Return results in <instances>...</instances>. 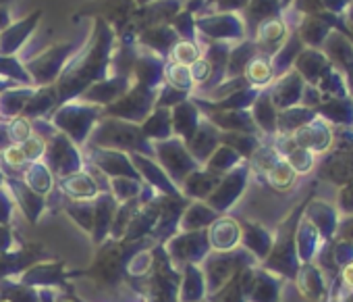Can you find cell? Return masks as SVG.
Here are the masks:
<instances>
[{
  "instance_id": "1",
  "label": "cell",
  "mask_w": 353,
  "mask_h": 302,
  "mask_svg": "<svg viewBox=\"0 0 353 302\" xmlns=\"http://www.w3.org/2000/svg\"><path fill=\"white\" fill-rule=\"evenodd\" d=\"M110 57L112 32L102 19H98L90 46H83L69 59V65L63 69L61 77L54 84L59 92V104L77 100L92 84L106 79L110 69Z\"/></svg>"
},
{
  "instance_id": "2",
  "label": "cell",
  "mask_w": 353,
  "mask_h": 302,
  "mask_svg": "<svg viewBox=\"0 0 353 302\" xmlns=\"http://www.w3.org/2000/svg\"><path fill=\"white\" fill-rule=\"evenodd\" d=\"M156 242L152 238H143L137 242H123L106 238L102 244L96 246V254L92 258V265L81 271H69L71 281L77 277H85L94 281L100 290L117 294L127 287V261L141 248H152ZM131 292V290H129Z\"/></svg>"
},
{
  "instance_id": "3",
  "label": "cell",
  "mask_w": 353,
  "mask_h": 302,
  "mask_svg": "<svg viewBox=\"0 0 353 302\" xmlns=\"http://www.w3.org/2000/svg\"><path fill=\"white\" fill-rule=\"evenodd\" d=\"M85 146L108 148V150H119V153H125V155H143V157L154 159L152 142L141 133V127L129 121L112 119V117H102L98 121Z\"/></svg>"
},
{
  "instance_id": "4",
  "label": "cell",
  "mask_w": 353,
  "mask_h": 302,
  "mask_svg": "<svg viewBox=\"0 0 353 302\" xmlns=\"http://www.w3.org/2000/svg\"><path fill=\"white\" fill-rule=\"evenodd\" d=\"M181 269L166 254L162 244L152 248V269L139 281L135 294L141 302H179Z\"/></svg>"
},
{
  "instance_id": "5",
  "label": "cell",
  "mask_w": 353,
  "mask_h": 302,
  "mask_svg": "<svg viewBox=\"0 0 353 302\" xmlns=\"http://www.w3.org/2000/svg\"><path fill=\"white\" fill-rule=\"evenodd\" d=\"M104 117L102 113V106H96V104H88L83 100H71V102H65L61 104L50 121L52 125L65 133L75 146H83L90 138V133L94 131V127L98 125V121Z\"/></svg>"
},
{
  "instance_id": "6",
  "label": "cell",
  "mask_w": 353,
  "mask_h": 302,
  "mask_svg": "<svg viewBox=\"0 0 353 302\" xmlns=\"http://www.w3.org/2000/svg\"><path fill=\"white\" fill-rule=\"evenodd\" d=\"M254 265V256L245 248H235L229 252H210L202 267V273L206 277V290L208 294L219 292L223 285H227L233 277H237L243 269H250Z\"/></svg>"
},
{
  "instance_id": "7",
  "label": "cell",
  "mask_w": 353,
  "mask_h": 302,
  "mask_svg": "<svg viewBox=\"0 0 353 302\" xmlns=\"http://www.w3.org/2000/svg\"><path fill=\"white\" fill-rule=\"evenodd\" d=\"M154 159L156 163L164 169V173L170 178V182L181 188V184L185 182V178L190 173H194L196 169H200L202 165L190 155L188 144L179 138H168L162 142H154Z\"/></svg>"
},
{
  "instance_id": "8",
  "label": "cell",
  "mask_w": 353,
  "mask_h": 302,
  "mask_svg": "<svg viewBox=\"0 0 353 302\" xmlns=\"http://www.w3.org/2000/svg\"><path fill=\"white\" fill-rule=\"evenodd\" d=\"M156 92L158 90H152L143 84L133 82V86L117 102L102 108V113H104V117H112V119H121V121L141 125L156 106Z\"/></svg>"
},
{
  "instance_id": "9",
  "label": "cell",
  "mask_w": 353,
  "mask_h": 302,
  "mask_svg": "<svg viewBox=\"0 0 353 302\" xmlns=\"http://www.w3.org/2000/svg\"><path fill=\"white\" fill-rule=\"evenodd\" d=\"M42 163L50 169L54 180L73 176L85 167L83 155L79 153V146H75L65 133H57L46 142V153Z\"/></svg>"
},
{
  "instance_id": "10",
  "label": "cell",
  "mask_w": 353,
  "mask_h": 302,
  "mask_svg": "<svg viewBox=\"0 0 353 302\" xmlns=\"http://www.w3.org/2000/svg\"><path fill=\"white\" fill-rule=\"evenodd\" d=\"M166 254L176 267L183 265H202L204 258L212 252L208 242V232H176L168 242L162 244Z\"/></svg>"
},
{
  "instance_id": "11",
  "label": "cell",
  "mask_w": 353,
  "mask_h": 302,
  "mask_svg": "<svg viewBox=\"0 0 353 302\" xmlns=\"http://www.w3.org/2000/svg\"><path fill=\"white\" fill-rule=\"evenodd\" d=\"M15 281L23 283V285H30V287H36V290L50 287V290H57V292H63V294L75 292V285H73V281L69 277V271H67V263L61 261V258L32 265Z\"/></svg>"
},
{
  "instance_id": "12",
  "label": "cell",
  "mask_w": 353,
  "mask_h": 302,
  "mask_svg": "<svg viewBox=\"0 0 353 302\" xmlns=\"http://www.w3.org/2000/svg\"><path fill=\"white\" fill-rule=\"evenodd\" d=\"M77 44H61L54 46L46 53H42L40 57L32 59L26 69L34 82V86H50L57 84V79L61 77L63 69L67 67V61L75 55Z\"/></svg>"
},
{
  "instance_id": "13",
  "label": "cell",
  "mask_w": 353,
  "mask_h": 302,
  "mask_svg": "<svg viewBox=\"0 0 353 302\" xmlns=\"http://www.w3.org/2000/svg\"><path fill=\"white\" fill-rule=\"evenodd\" d=\"M54 261V254L42 242H30L21 248L0 252V279H17L32 265Z\"/></svg>"
},
{
  "instance_id": "14",
  "label": "cell",
  "mask_w": 353,
  "mask_h": 302,
  "mask_svg": "<svg viewBox=\"0 0 353 302\" xmlns=\"http://www.w3.org/2000/svg\"><path fill=\"white\" fill-rule=\"evenodd\" d=\"M192 200H188L185 196H164L158 194V205H160V213H158V221L156 227L152 229L150 238L156 244H164L168 242L176 232H179V221L183 211L188 209Z\"/></svg>"
},
{
  "instance_id": "15",
  "label": "cell",
  "mask_w": 353,
  "mask_h": 302,
  "mask_svg": "<svg viewBox=\"0 0 353 302\" xmlns=\"http://www.w3.org/2000/svg\"><path fill=\"white\" fill-rule=\"evenodd\" d=\"M85 148H88V165L96 167L108 180H112V178H129V180H139L141 182V178L135 171L129 155L119 153V150H108V148H94V146H85Z\"/></svg>"
},
{
  "instance_id": "16",
  "label": "cell",
  "mask_w": 353,
  "mask_h": 302,
  "mask_svg": "<svg viewBox=\"0 0 353 302\" xmlns=\"http://www.w3.org/2000/svg\"><path fill=\"white\" fill-rule=\"evenodd\" d=\"M245 182H248V169L245 167L233 169V171H229V173H225L221 178V184L216 186V190L204 202L221 215V213L229 211L237 202V198L245 190Z\"/></svg>"
},
{
  "instance_id": "17",
  "label": "cell",
  "mask_w": 353,
  "mask_h": 302,
  "mask_svg": "<svg viewBox=\"0 0 353 302\" xmlns=\"http://www.w3.org/2000/svg\"><path fill=\"white\" fill-rule=\"evenodd\" d=\"M5 188H7V192L11 194L15 207H17V209L23 213V217L28 219V223L36 225V223L42 219L44 211L48 209L46 198L40 196V194H36L34 190H30L19 178H5Z\"/></svg>"
},
{
  "instance_id": "18",
  "label": "cell",
  "mask_w": 353,
  "mask_h": 302,
  "mask_svg": "<svg viewBox=\"0 0 353 302\" xmlns=\"http://www.w3.org/2000/svg\"><path fill=\"white\" fill-rule=\"evenodd\" d=\"M131 86H133L131 75H112V77H106L102 82L92 84L79 98L88 104H96V106L106 108L108 104L117 102Z\"/></svg>"
},
{
  "instance_id": "19",
  "label": "cell",
  "mask_w": 353,
  "mask_h": 302,
  "mask_svg": "<svg viewBox=\"0 0 353 302\" xmlns=\"http://www.w3.org/2000/svg\"><path fill=\"white\" fill-rule=\"evenodd\" d=\"M135 171L139 173L141 182L152 186L158 194H164V196H183L181 190L176 188L170 178L164 173V169L150 157H143V155H129Z\"/></svg>"
},
{
  "instance_id": "20",
  "label": "cell",
  "mask_w": 353,
  "mask_h": 302,
  "mask_svg": "<svg viewBox=\"0 0 353 302\" xmlns=\"http://www.w3.org/2000/svg\"><path fill=\"white\" fill-rule=\"evenodd\" d=\"M206 232L210 250L214 252H229L241 244V225L233 217H219Z\"/></svg>"
},
{
  "instance_id": "21",
  "label": "cell",
  "mask_w": 353,
  "mask_h": 302,
  "mask_svg": "<svg viewBox=\"0 0 353 302\" xmlns=\"http://www.w3.org/2000/svg\"><path fill=\"white\" fill-rule=\"evenodd\" d=\"M219 144H221L219 129L208 119H202L196 133H194V138L188 142V150L200 165H206V161L214 155V150L219 148Z\"/></svg>"
},
{
  "instance_id": "22",
  "label": "cell",
  "mask_w": 353,
  "mask_h": 302,
  "mask_svg": "<svg viewBox=\"0 0 353 302\" xmlns=\"http://www.w3.org/2000/svg\"><path fill=\"white\" fill-rule=\"evenodd\" d=\"M170 121H172V135L183 140L185 144L194 138L202 117H200V108L194 104L192 98L183 100L181 104H176L170 108Z\"/></svg>"
},
{
  "instance_id": "23",
  "label": "cell",
  "mask_w": 353,
  "mask_h": 302,
  "mask_svg": "<svg viewBox=\"0 0 353 302\" xmlns=\"http://www.w3.org/2000/svg\"><path fill=\"white\" fill-rule=\"evenodd\" d=\"M119 209L117 198L110 192H100L94 198V229H92V240L94 244H102L110 236V225L114 219V213Z\"/></svg>"
},
{
  "instance_id": "24",
  "label": "cell",
  "mask_w": 353,
  "mask_h": 302,
  "mask_svg": "<svg viewBox=\"0 0 353 302\" xmlns=\"http://www.w3.org/2000/svg\"><path fill=\"white\" fill-rule=\"evenodd\" d=\"M57 186L67 200H94L100 194V186L85 169L57 180Z\"/></svg>"
},
{
  "instance_id": "25",
  "label": "cell",
  "mask_w": 353,
  "mask_h": 302,
  "mask_svg": "<svg viewBox=\"0 0 353 302\" xmlns=\"http://www.w3.org/2000/svg\"><path fill=\"white\" fill-rule=\"evenodd\" d=\"M158 213H160V205H158V196L145 205H141L137 209V213L133 215L125 236H123V242H137V240H143V238H150L152 229L156 227V221H158Z\"/></svg>"
},
{
  "instance_id": "26",
  "label": "cell",
  "mask_w": 353,
  "mask_h": 302,
  "mask_svg": "<svg viewBox=\"0 0 353 302\" xmlns=\"http://www.w3.org/2000/svg\"><path fill=\"white\" fill-rule=\"evenodd\" d=\"M221 178L223 176L200 167V169H196L194 173H190L185 178V182L181 184L179 190L188 200H202L204 202L216 190V186L221 184Z\"/></svg>"
},
{
  "instance_id": "27",
  "label": "cell",
  "mask_w": 353,
  "mask_h": 302,
  "mask_svg": "<svg viewBox=\"0 0 353 302\" xmlns=\"http://www.w3.org/2000/svg\"><path fill=\"white\" fill-rule=\"evenodd\" d=\"M59 92L57 86H40L36 88V92L32 94V98L28 100L26 108H23V117L28 119H50L52 113L59 108Z\"/></svg>"
},
{
  "instance_id": "28",
  "label": "cell",
  "mask_w": 353,
  "mask_h": 302,
  "mask_svg": "<svg viewBox=\"0 0 353 302\" xmlns=\"http://www.w3.org/2000/svg\"><path fill=\"white\" fill-rule=\"evenodd\" d=\"M181 269V285H179V302H202L208 296L206 277L200 265H183Z\"/></svg>"
},
{
  "instance_id": "29",
  "label": "cell",
  "mask_w": 353,
  "mask_h": 302,
  "mask_svg": "<svg viewBox=\"0 0 353 302\" xmlns=\"http://www.w3.org/2000/svg\"><path fill=\"white\" fill-rule=\"evenodd\" d=\"M34 92V86H11L0 92V121H11L19 117Z\"/></svg>"
},
{
  "instance_id": "30",
  "label": "cell",
  "mask_w": 353,
  "mask_h": 302,
  "mask_svg": "<svg viewBox=\"0 0 353 302\" xmlns=\"http://www.w3.org/2000/svg\"><path fill=\"white\" fill-rule=\"evenodd\" d=\"M221 215L210 209L206 202L202 200H192L188 205V209L181 215L179 221V232H200V229H208Z\"/></svg>"
},
{
  "instance_id": "31",
  "label": "cell",
  "mask_w": 353,
  "mask_h": 302,
  "mask_svg": "<svg viewBox=\"0 0 353 302\" xmlns=\"http://www.w3.org/2000/svg\"><path fill=\"white\" fill-rule=\"evenodd\" d=\"M139 42L156 57L166 59L172 50V46L179 42V36H176L174 30H170L168 26H158V28H150L141 34Z\"/></svg>"
},
{
  "instance_id": "32",
  "label": "cell",
  "mask_w": 353,
  "mask_h": 302,
  "mask_svg": "<svg viewBox=\"0 0 353 302\" xmlns=\"http://www.w3.org/2000/svg\"><path fill=\"white\" fill-rule=\"evenodd\" d=\"M42 13L32 15L30 19L21 21L19 26H11L3 36H0V57H15V53L26 44V40L30 38L32 30L38 26Z\"/></svg>"
},
{
  "instance_id": "33",
  "label": "cell",
  "mask_w": 353,
  "mask_h": 302,
  "mask_svg": "<svg viewBox=\"0 0 353 302\" xmlns=\"http://www.w3.org/2000/svg\"><path fill=\"white\" fill-rule=\"evenodd\" d=\"M19 180H21L30 190H34L36 194H40V196H44V198L57 188L54 176L50 173V169H48L42 161L30 163V165L23 169V173H21Z\"/></svg>"
},
{
  "instance_id": "34",
  "label": "cell",
  "mask_w": 353,
  "mask_h": 302,
  "mask_svg": "<svg viewBox=\"0 0 353 302\" xmlns=\"http://www.w3.org/2000/svg\"><path fill=\"white\" fill-rule=\"evenodd\" d=\"M141 133L154 144L172 138V121H170V108H154L148 119L139 125Z\"/></svg>"
},
{
  "instance_id": "35",
  "label": "cell",
  "mask_w": 353,
  "mask_h": 302,
  "mask_svg": "<svg viewBox=\"0 0 353 302\" xmlns=\"http://www.w3.org/2000/svg\"><path fill=\"white\" fill-rule=\"evenodd\" d=\"M154 248V246H152ZM152 248H141L137 250L129 261H127V287L135 294L139 281H143L152 269ZM137 296V294H135Z\"/></svg>"
},
{
  "instance_id": "36",
  "label": "cell",
  "mask_w": 353,
  "mask_h": 302,
  "mask_svg": "<svg viewBox=\"0 0 353 302\" xmlns=\"http://www.w3.org/2000/svg\"><path fill=\"white\" fill-rule=\"evenodd\" d=\"M63 209L69 215V219H73L77 223V227L81 232L92 236V229H94V200H67L65 198Z\"/></svg>"
},
{
  "instance_id": "37",
  "label": "cell",
  "mask_w": 353,
  "mask_h": 302,
  "mask_svg": "<svg viewBox=\"0 0 353 302\" xmlns=\"http://www.w3.org/2000/svg\"><path fill=\"white\" fill-rule=\"evenodd\" d=\"M28 165L30 163L19 144H11L5 150H0V171L5 173V178H21Z\"/></svg>"
},
{
  "instance_id": "38",
  "label": "cell",
  "mask_w": 353,
  "mask_h": 302,
  "mask_svg": "<svg viewBox=\"0 0 353 302\" xmlns=\"http://www.w3.org/2000/svg\"><path fill=\"white\" fill-rule=\"evenodd\" d=\"M0 300L7 302H40L36 287L23 285L15 279H0Z\"/></svg>"
},
{
  "instance_id": "39",
  "label": "cell",
  "mask_w": 353,
  "mask_h": 302,
  "mask_svg": "<svg viewBox=\"0 0 353 302\" xmlns=\"http://www.w3.org/2000/svg\"><path fill=\"white\" fill-rule=\"evenodd\" d=\"M141 205H143V202L139 200V196L133 198V200L121 202L119 209H117V213H114V219H112L110 236H108V238H112V240H123V236H125V232H127V227H129L133 215L137 213V209H139Z\"/></svg>"
},
{
  "instance_id": "40",
  "label": "cell",
  "mask_w": 353,
  "mask_h": 302,
  "mask_svg": "<svg viewBox=\"0 0 353 302\" xmlns=\"http://www.w3.org/2000/svg\"><path fill=\"white\" fill-rule=\"evenodd\" d=\"M264 173H266V182L274 190H281V192L283 190H289L295 184V180H297V173L293 171V167L285 159H276L272 163V167L268 171H264Z\"/></svg>"
},
{
  "instance_id": "41",
  "label": "cell",
  "mask_w": 353,
  "mask_h": 302,
  "mask_svg": "<svg viewBox=\"0 0 353 302\" xmlns=\"http://www.w3.org/2000/svg\"><path fill=\"white\" fill-rule=\"evenodd\" d=\"M164 84H168L174 90H181L192 94L194 92V79L190 73V67L185 65H176V63H166L164 65Z\"/></svg>"
},
{
  "instance_id": "42",
  "label": "cell",
  "mask_w": 353,
  "mask_h": 302,
  "mask_svg": "<svg viewBox=\"0 0 353 302\" xmlns=\"http://www.w3.org/2000/svg\"><path fill=\"white\" fill-rule=\"evenodd\" d=\"M237 161H239V153H235V150L229 146H219L214 150V155L206 161V169H210L219 176H225L235 169Z\"/></svg>"
},
{
  "instance_id": "43",
  "label": "cell",
  "mask_w": 353,
  "mask_h": 302,
  "mask_svg": "<svg viewBox=\"0 0 353 302\" xmlns=\"http://www.w3.org/2000/svg\"><path fill=\"white\" fill-rule=\"evenodd\" d=\"M243 71H245V79H248L252 86H266V84L272 82V75H274L270 61H266L264 57L250 59Z\"/></svg>"
},
{
  "instance_id": "44",
  "label": "cell",
  "mask_w": 353,
  "mask_h": 302,
  "mask_svg": "<svg viewBox=\"0 0 353 302\" xmlns=\"http://www.w3.org/2000/svg\"><path fill=\"white\" fill-rule=\"evenodd\" d=\"M200 57H202V50H200V46L194 40H179L172 46V50L168 55V63L192 67Z\"/></svg>"
},
{
  "instance_id": "45",
  "label": "cell",
  "mask_w": 353,
  "mask_h": 302,
  "mask_svg": "<svg viewBox=\"0 0 353 302\" xmlns=\"http://www.w3.org/2000/svg\"><path fill=\"white\" fill-rule=\"evenodd\" d=\"M241 244L243 248L256 256H264L268 250V234L256 225H248L245 229H241Z\"/></svg>"
},
{
  "instance_id": "46",
  "label": "cell",
  "mask_w": 353,
  "mask_h": 302,
  "mask_svg": "<svg viewBox=\"0 0 353 302\" xmlns=\"http://www.w3.org/2000/svg\"><path fill=\"white\" fill-rule=\"evenodd\" d=\"M110 184V194L117 198V202H127L139 196L141 190V182L139 180H129V178H112L108 180Z\"/></svg>"
},
{
  "instance_id": "47",
  "label": "cell",
  "mask_w": 353,
  "mask_h": 302,
  "mask_svg": "<svg viewBox=\"0 0 353 302\" xmlns=\"http://www.w3.org/2000/svg\"><path fill=\"white\" fill-rule=\"evenodd\" d=\"M241 275V273H239ZM233 277L227 285H223L219 292L214 294H208L206 300L208 302H245V296H243V290H241V279Z\"/></svg>"
},
{
  "instance_id": "48",
  "label": "cell",
  "mask_w": 353,
  "mask_h": 302,
  "mask_svg": "<svg viewBox=\"0 0 353 302\" xmlns=\"http://www.w3.org/2000/svg\"><path fill=\"white\" fill-rule=\"evenodd\" d=\"M7 131H9V138L13 144H23L26 140H30L34 135V127H32V121L23 115L7 121Z\"/></svg>"
},
{
  "instance_id": "49",
  "label": "cell",
  "mask_w": 353,
  "mask_h": 302,
  "mask_svg": "<svg viewBox=\"0 0 353 302\" xmlns=\"http://www.w3.org/2000/svg\"><path fill=\"white\" fill-rule=\"evenodd\" d=\"M190 94L181 92V90H174L168 84H162L156 92V106L154 108H172L176 104H181L183 100H188Z\"/></svg>"
},
{
  "instance_id": "50",
  "label": "cell",
  "mask_w": 353,
  "mask_h": 302,
  "mask_svg": "<svg viewBox=\"0 0 353 302\" xmlns=\"http://www.w3.org/2000/svg\"><path fill=\"white\" fill-rule=\"evenodd\" d=\"M190 73H192V79H194V86H198L200 90H204L208 86V82L212 79V65L206 57H200L192 67H190Z\"/></svg>"
},
{
  "instance_id": "51",
  "label": "cell",
  "mask_w": 353,
  "mask_h": 302,
  "mask_svg": "<svg viewBox=\"0 0 353 302\" xmlns=\"http://www.w3.org/2000/svg\"><path fill=\"white\" fill-rule=\"evenodd\" d=\"M21 150L28 159V163H38L44 159V153H46V142L38 135H32L30 140H26L21 144Z\"/></svg>"
},
{
  "instance_id": "52",
  "label": "cell",
  "mask_w": 353,
  "mask_h": 302,
  "mask_svg": "<svg viewBox=\"0 0 353 302\" xmlns=\"http://www.w3.org/2000/svg\"><path fill=\"white\" fill-rule=\"evenodd\" d=\"M260 40L264 42V44H274V42H279V40H283V36H285V26L281 23V21H276V19H272V21H266V23H262L260 26Z\"/></svg>"
},
{
  "instance_id": "53",
  "label": "cell",
  "mask_w": 353,
  "mask_h": 302,
  "mask_svg": "<svg viewBox=\"0 0 353 302\" xmlns=\"http://www.w3.org/2000/svg\"><path fill=\"white\" fill-rule=\"evenodd\" d=\"M15 213V202L11 198V194L7 192V188H0V225H11Z\"/></svg>"
},
{
  "instance_id": "54",
  "label": "cell",
  "mask_w": 353,
  "mask_h": 302,
  "mask_svg": "<svg viewBox=\"0 0 353 302\" xmlns=\"http://www.w3.org/2000/svg\"><path fill=\"white\" fill-rule=\"evenodd\" d=\"M17 246V238L11 229V225H0V252H9L15 250Z\"/></svg>"
},
{
  "instance_id": "55",
  "label": "cell",
  "mask_w": 353,
  "mask_h": 302,
  "mask_svg": "<svg viewBox=\"0 0 353 302\" xmlns=\"http://www.w3.org/2000/svg\"><path fill=\"white\" fill-rule=\"evenodd\" d=\"M341 279L345 283V287L353 290V263H347L341 271Z\"/></svg>"
},
{
  "instance_id": "56",
  "label": "cell",
  "mask_w": 353,
  "mask_h": 302,
  "mask_svg": "<svg viewBox=\"0 0 353 302\" xmlns=\"http://www.w3.org/2000/svg\"><path fill=\"white\" fill-rule=\"evenodd\" d=\"M11 138H9V131H7V121H0V150H5L7 146H11Z\"/></svg>"
},
{
  "instance_id": "57",
  "label": "cell",
  "mask_w": 353,
  "mask_h": 302,
  "mask_svg": "<svg viewBox=\"0 0 353 302\" xmlns=\"http://www.w3.org/2000/svg\"><path fill=\"white\" fill-rule=\"evenodd\" d=\"M38 294H40V302H57V290H50V287H42V290H38Z\"/></svg>"
},
{
  "instance_id": "58",
  "label": "cell",
  "mask_w": 353,
  "mask_h": 302,
  "mask_svg": "<svg viewBox=\"0 0 353 302\" xmlns=\"http://www.w3.org/2000/svg\"><path fill=\"white\" fill-rule=\"evenodd\" d=\"M57 302H85V300H81V298L77 296V292H69V294L59 292V294H57Z\"/></svg>"
},
{
  "instance_id": "59",
  "label": "cell",
  "mask_w": 353,
  "mask_h": 302,
  "mask_svg": "<svg viewBox=\"0 0 353 302\" xmlns=\"http://www.w3.org/2000/svg\"><path fill=\"white\" fill-rule=\"evenodd\" d=\"M9 23H11V17H9L7 9H3V7H0V30L9 28Z\"/></svg>"
},
{
  "instance_id": "60",
  "label": "cell",
  "mask_w": 353,
  "mask_h": 302,
  "mask_svg": "<svg viewBox=\"0 0 353 302\" xmlns=\"http://www.w3.org/2000/svg\"><path fill=\"white\" fill-rule=\"evenodd\" d=\"M3 186H5V173L0 171V188H3Z\"/></svg>"
},
{
  "instance_id": "61",
  "label": "cell",
  "mask_w": 353,
  "mask_h": 302,
  "mask_svg": "<svg viewBox=\"0 0 353 302\" xmlns=\"http://www.w3.org/2000/svg\"><path fill=\"white\" fill-rule=\"evenodd\" d=\"M0 302H7V300H0Z\"/></svg>"
}]
</instances>
